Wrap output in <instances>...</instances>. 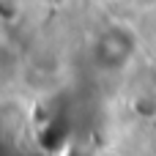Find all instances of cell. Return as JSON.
I'll list each match as a JSON object with an SVG mask.
<instances>
[{
	"instance_id": "cell-1",
	"label": "cell",
	"mask_w": 156,
	"mask_h": 156,
	"mask_svg": "<svg viewBox=\"0 0 156 156\" xmlns=\"http://www.w3.org/2000/svg\"><path fill=\"white\" fill-rule=\"evenodd\" d=\"M134 5H140V8H154L156 0H134Z\"/></svg>"
}]
</instances>
